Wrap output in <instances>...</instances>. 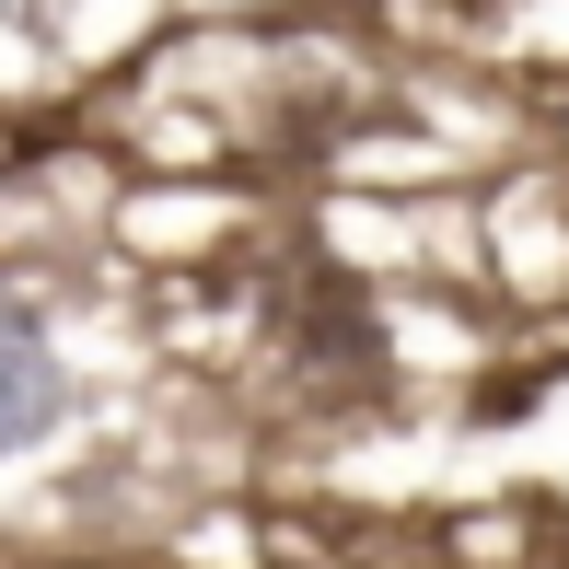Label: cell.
Returning a JSON list of instances; mask_svg holds the SVG:
<instances>
[{"mask_svg": "<svg viewBox=\"0 0 569 569\" xmlns=\"http://www.w3.org/2000/svg\"><path fill=\"white\" fill-rule=\"evenodd\" d=\"M47 430V338L36 315H12V442H36Z\"/></svg>", "mask_w": 569, "mask_h": 569, "instance_id": "obj_1", "label": "cell"}]
</instances>
